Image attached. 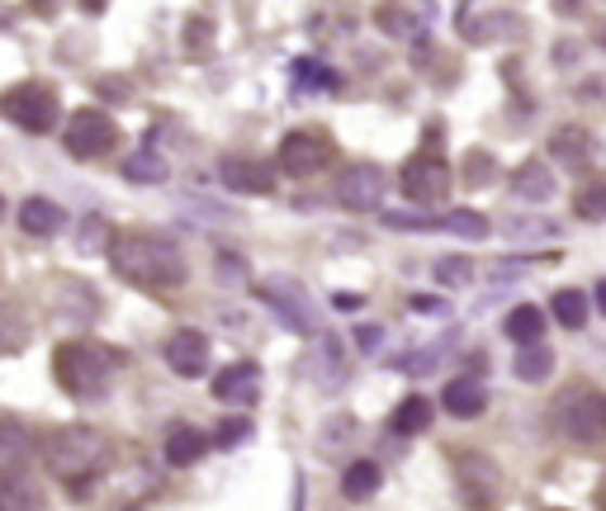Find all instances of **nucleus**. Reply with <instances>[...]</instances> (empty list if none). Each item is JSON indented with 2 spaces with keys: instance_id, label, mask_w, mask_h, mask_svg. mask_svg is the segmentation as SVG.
<instances>
[{
  "instance_id": "obj_1",
  "label": "nucleus",
  "mask_w": 606,
  "mask_h": 511,
  "mask_svg": "<svg viewBox=\"0 0 606 511\" xmlns=\"http://www.w3.org/2000/svg\"><path fill=\"white\" fill-rule=\"evenodd\" d=\"M109 266L119 280L138 284V290L166 294L185 284V256L176 242L157 238V232H119L109 246Z\"/></svg>"
},
{
  "instance_id": "obj_2",
  "label": "nucleus",
  "mask_w": 606,
  "mask_h": 511,
  "mask_svg": "<svg viewBox=\"0 0 606 511\" xmlns=\"http://www.w3.org/2000/svg\"><path fill=\"white\" fill-rule=\"evenodd\" d=\"M43 464L48 474L67 483V493H86V483L109 464V440L95 426H57L43 440Z\"/></svg>"
},
{
  "instance_id": "obj_3",
  "label": "nucleus",
  "mask_w": 606,
  "mask_h": 511,
  "mask_svg": "<svg viewBox=\"0 0 606 511\" xmlns=\"http://www.w3.org/2000/svg\"><path fill=\"white\" fill-rule=\"evenodd\" d=\"M554 436L578 450H606V393L592 384H569L550 408Z\"/></svg>"
},
{
  "instance_id": "obj_4",
  "label": "nucleus",
  "mask_w": 606,
  "mask_h": 511,
  "mask_svg": "<svg viewBox=\"0 0 606 511\" xmlns=\"http://www.w3.org/2000/svg\"><path fill=\"white\" fill-rule=\"evenodd\" d=\"M114 365H119V356H114L109 346H100V341H62L57 356H53V370H57V384L72 393V398L81 403H95L109 393V379H114Z\"/></svg>"
},
{
  "instance_id": "obj_5",
  "label": "nucleus",
  "mask_w": 606,
  "mask_h": 511,
  "mask_svg": "<svg viewBox=\"0 0 606 511\" xmlns=\"http://www.w3.org/2000/svg\"><path fill=\"white\" fill-rule=\"evenodd\" d=\"M0 110H5V119L24 128V133H53L57 128V90L43 86V81H24V86H10L5 100H0Z\"/></svg>"
},
{
  "instance_id": "obj_6",
  "label": "nucleus",
  "mask_w": 606,
  "mask_h": 511,
  "mask_svg": "<svg viewBox=\"0 0 606 511\" xmlns=\"http://www.w3.org/2000/svg\"><path fill=\"white\" fill-rule=\"evenodd\" d=\"M455 493H460L464 511H498V502H502L498 464L488 460V455H479V450H464L455 460Z\"/></svg>"
},
{
  "instance_id": "obj_7",
  "label": "nucleus",
  "mask_w": 606,
  "mask_h": 511,
  "mask_svg": "<svg viewBox=\"0 0 606 511\" xmlns=\"http://www.w3.org/2000/svg\"><path fill=\"white\" fill-rule=\"evenodd\" d=\"M332 156H337V148H332L327 133H318V128H294V133L280 142V170L294 180H308V176H318V170H327Z\"/></svg>"
},
{
  "instance_id": "obj_8",
  "label": "nucleus",
  "mask_w": 606,
  "mask_h": 511,
  "mask_svg": "<svg viewBox=\"0 0 606 511\" xmlns=\"http://www.w3.org/2000/svg\"><path fill=\"white\" fill-rule=\"evenodd\" d=\"M114 142H119V128H114L109 114L100 110H76L67 124V152L76 162H100Z\"/></svg>"
},
{
  "instance_id": "obj_9",
  "label": "nucleus",
  "mask_w": 606,
  "mask_h": 511,
  "mask_svg": "<svg viewBox=\"0 0 606 511\" xmlns=\"http://www.w3.org/2000/svg\"><path fill=\"white\" fill-rule=\"evenodd\" d=\"M450 190V162L441 152H422L403 166V194L417 204H436Z\"/></svg>"
},
{
  "instance_id": "obj_10",
  "label": "nucleus",
  "mask_w": 606,
  "mask_h": 511,
  "mask_svg": "<svg viewBox=\"0 0 606 511\" xmlns=\"http://www.w3.org/2000/svg\"><path fill=\"white\" fill-rule=\"evenodd\" d=\"M261 304L275 308L280 318H285L299 336H304V332L318 336V308L308 304V290H299L294 280H266V284H261Z\"/></svg>"
},
{
  "instance_id": "obj_11",
  "label": "nucleus",
  "mask_w": 606,
  "mask_h": 511,
  "mask_svg": "<svg viewBox=\"0 0 606 511\" xmlns=\"http://www.w3.org/2000/svg\"><path fill=\"white\" fill-rule=\"evenodd\" d=\"M337 200L346 208H356V214H370V208H379V200H384V170L370 166V162L346 166L341 176H337Z\"/></svg>"
},
{
  "instance_id": "obj_12",
  "label": "nucleus",
  "mask_w": 606,
  "mask_h": 511,
  "mask_svg": "<svg viewBox=\"0 0 606 511\" xmlns=\"http://www.w3.org/2000/svg\"><path fill=\"white\" fill-rule=\"evenodd\" d=\"M308 379H313L318 388H341L346 384V341L337 332H318L313 336V350H308Z\"/></svg>"
},
{
  "instance_id": "obj_13",
  "label": "nucleus",
  "mask_w": 606,
  "mask_h": 511,
  "mask_svg": "<svg viewBox=\"0 0 606 511\" xmlns=\"http://www.w3.org/2000/svg\"><path fill=\"white\" fill-rule=\"evenodd\" d=\"M209 360H214V346H209L204 332H195V327H185V332H176L171 341H166V365H171L180 379L209 374Z\"/></svg>"
},
{
  "instance_id": "obj_14",
  "label": "nucleus",
  "mask_w": 606,
  "mask_h": 511,
  "mask_svg": "<svg viewBox=\"0 0 606 511\" xmlns=\"http://www.w3.org/2000/svg\"><path fill=\"white\" fill-rule=\"evenodd\" d=\"M256 393H261V365H252V360L228 365V370L214 379V398L228 403V408H252Z\"/></svg>"
},
{
  "instance_id": "obj_15",
  "label": "nucleus",
  "mask_w": 606,
  "mask_h": 511,
  "mask_svg": "<svg viewBox=\"0 0 606 511\" xmlns=\"http://www.w3.org/2000/svg\"><path fill=\"white\" fill-rule=\"evenodd\" d=\"M218 176H223V186L237 190V194H270V190H275V176H270V166L256 162V156H223Z\"/></svg>"
},
{
  "instance_id": "obj_16",
  "label": "nucleus",
  "mask_w": 606,
  "mask_h": 511,
  "mask_svg": "<svg viewBox=\"0 0 606 511\" xmlns=\"http://www.w3.org/2000/svg\"><path fill=\"white\" fill-rule=\"evenodd\" d=\"M441 403H446L450 417H460V422H474V417L488 408V388H483L479 374H460V379H450V384H446Z\"/></svg>"
},
{
  "instance_id": "obj_17",
  "label": "nucleus",
  "mask_w": 606,
  "mask_h": 511,
  "mask_svg": "<svg viewBox=\"0 0 606 511\" xmlns=\"http://www.w3.org/2000/svg\"><path fill=\"white\" fill-rule=\"evenodd\" d=\"M20 228L29 232V238H57V232L67 228V214H62V204H53V200H24Z\"/></svg>"
},
{
  "instance_id": "obj_18",
  "label": "nucleus",
  "mask_w": 606,
  "mask_h": 511,
  "mask_svg": "<svg viewBox=\"0 0 606 511\" xmlns=\"http://www.w3.org/2000/svg\"><path fill=\"white\" fill-rule=\"evenodd\" d=\"M166 464L171 469H190V464H199L204 455H209V436L204 431H195V426H176L171 436H166Z\"/></svg>"
},
{
  "instance_id": "obj_19",
  "label": "nucleus",
  "mask_w": 606,
  "mask_h": 511,
  "mask_svg": "<svg viewBox=\"0 0 606 511\" xmlns=\"http://www.w3.org/2000/svg\"><path fill=\"white\" fill-rule=\"evenodd\" d=\"M379 464L375 460H356V464H346V474H341V497H351V502H365V497H375L379 493Z\"/></svg>"
},
{
  "instance_id": "obj_20",
  "label": "nucleus",
  "mask_w": 606,
  "mask_h": 511,
  "mask_svg": "<svg viewBox=\"0 0 606 511\" xmlns=\"http://www.w3.org/2000/svg\"><path fill=\"white\" fill-rule=\"evenodd\" d=\"M502 332H507L517 346H536L540 336H545V312H540L536 304H521L507 312V322H502Z\"/></svg>"
},
{
  "instance_id": "obj_21",
  "label": "nucleus",
  "mask_w": 606,
  "mask_h": 511,
  "mask_svg": "<svg viewBox=\"0 0 606 511\" xmlns=\"http://www.w3.org/2000/svg\"><path fill=\"white\" fill-rule=\"evenodd\" d=\"M512 190H517V200H531V204H545V200H554V176L540 162H526L521 170H517V180H512Z\"/></svg>"
},
{
  "instance_id": "obj_22",
  "label": "nucleus",
  "mask_w": 606,
  "mask_h": 511,
  "mask_svg": "<svg viewBox=\"0 0 606 511\" xmlns=\"http://www.w3.org/2000/svg\"><path fill=\"white\" fill-rule=\"evenodd\" d=\"M166 176H171V166H166V156L152 152V148L133 152V156L124 162V180H133V186H162Z\"/></svg>"
},
{
  "instance_id": "obj_23",
  "label": "nucleus",
  "mask_w": 606,
  "mask_h": 511,
  "mask_svg": "<svg viewBox=\"0 0 606 511\" xmlns=\"http://www.w3.org/2000/svg\"><path fill=\"white\" fill-rule=\"evenodd\" d=\"M389 426H394V436H422V431L431 426V403L427 398H403L394 408Z\"/></svg>"
},
{
  "instance_id": "obj_24",
  "label": "nucleus",
  "mask_w": 606,
  "mask_h": 511,
  "mask_svg": "<svg viewBox=\"0 0 606 511\" xmlns=\"http://www.w3.org/2000/svg\"><path fill=\"white\" fill-rule=\"evenodd\" d=\"M550 152L559 156L564 166H588L592 162V138L583 128H559V133L550 138Z\"/></svg>"
},
{
  "instance_id": "obj_25",
  "label": "nucleus",
  "mask_w": 606,
  "mask_h": 511,
  "mask_svg": "<svg viewBox=\"0 0 606 511\" xmlns=\"http://www.w3.org/2000/svg\"><path fill=\"white\" fill-rule=\"evenodd\" d=\"M517 379L521 384H545L550 370H554V350L545 346V341H536V346H521V356H517Z\"/></svg>"
},
{
  "instance_id": "obj_26",
  "label": "nucleus",
  "mask_w": 606,
  "mask_h": 511,
  "mask_svg": "<svg viewBox=\"0 0 606 511\" xmlns=\"http://www.w3.org/2000/svg\"><path fill=\"white\" fill-rule=\"evenodd\" d=\"M0 511H43V493H38L24 474H5V488H0Z\"/></svg>"
},
{
  "instance_id": "obj_27",
  "label": "nucleus",
  "mask_w": 606,
  "mask_h": 511,
  "mask_svg": "<svg viewBox=\"0 0 606 511\" xmlns=\"http://www.w3.org/2000/svg\"><path fill=\"white\" fill-rule=\"evenodd\" d=\"M441 232L464 238V242H483L488 238V218L474 214V208H455V214H441Z\"/></svg>"
},
{
  "instance_id": "obj_28",
  "label": "nucleus",
  "mask_w": 606,
  "mask_h": 511,
  "mask_svg": "<svg viewBox=\"0 0 606 511\" xmlns=\"http://www.w3.org/2000/svg\"><path fill=\"white\" fill-rule=\"evenodd\" d=\"M554 318L569 327V332H583L588 327V294L583 290H559L554 294Z\"/></svg>"
},
{
  "instance_id": "obj_29",
  "label": "nucleus",
  "mask_w": 606,
  "mask_h": 511,
  "mask_svg": "<svg viewBox=\"0 0 606 511\" xmlns=\"http://www.w3.org/2000/svg\"><path fill=\"white\" fill-rule=\"evenodd\" d=\"M578 218H588V222H606V180H597V186H588V190H578Z\"/></svg>"
},
{
  "instance_id": "obj_30",
  "label": "nucleus",
  "mask_w": 606,
  "mask_h": 511,
  "mask_svg": "<svg viewBox=\"0 0 606 511\" xmlns=\"http://www.w3.org/2000/svg\"><path fill=\"white\" fill-rule=\"evenodd\" d=\"M76 246H81V252H90V256H100V252L109 256L114 238H109V228H105L100 218H86V222H81V232H76Z\"/></svg>"
},
{
  "instance_id": "obj_31",
  "label": "nucleus",
  "mask_w": 606,
  "mask_h": 511,
  "mask_svg": "<svg viewBox=\"0 0 606 511\" xmlns=\"http://www.w3.org/2000/svg\"><path fill=\"white\" fill-rule=\"evenodd\" d=\"M0 464H5V474H20V464H24V431H20V422H5V450H0Z\"/></svg>"
},
{
  "instance_id": "obj_32",
  "label": "nucleus",
  "mask_w": 606,
  "mask_h": 511,
  "mask_svg": "<svg viewBox=\"0 0 606 511\" xmlns=\"http://www.w3.org/2000/svg\"><path fill=\"white\" fill-rule=\"evenodd\" d=\"M252 436V422H247V417H237V422H223V426H218V445H223V450H232V445H242V440H247Z\"/></svg>"
},
{
  "instance_id": "obj_33",
  "label": "nucleus",
  "mask_w": 606,
  "mask_h": 511,
  "mask_svg": "<svg viewBox=\"0 0 606 511\" xmlns=\"http://www.w3.org/2000/svg\"><path fill=\"white\" fill-rule=\"evenodd\" d=\"M469 260H464V256H455V260H441V266H436V280H441V284H464V280H469Z\"/></svg>"
},
{
  "instance_id": "obj_34",
  "label": "nucleus",
  "mask_w": 606,
  "mask_h": 511,
  "mask_svg": "<svg viewBox=\"0 0 606 511\" xmlns=\"http://www.w3.org/2000/svg\"><path fill=\"white\" fill-rule=\"evenodd\" d=\"M384 346V327H360V350H379Z\"/></svg>"
},
{
  "instance_id": "obj_35",
  "label": "nucleus",
  "mask_w": 606,
  "mask_h": 511,
  "mask_svg": "<svg viewBox=\"0 0 606 511\" xmlns=\"http://www.w3.org/2000/svg\"><path fill=\"white\" fill-rule=\"evenodd\" d=\"M597 308H602V318H606V280L597 284Z\"/></svg>"
},
{
  "instance_id": "obj_36",
  "label": "nucleus",
  "mask_w": 606,
  "mask_h": 511,
  "mask_svg": "<svg viewBox=\"0 0 606 511\" xmlns=\"http://www.w3.org/2000/svg\"><path fill=\"white\" fill-rule=\"evenodd\" d=\"M597 507L606 511V478H602V488H597Z\"/></svg>"
},
{
  "instance_id": "obj_37",
  "label": "nucleus",
  "mask_w": 606,
  "mask_h": 511,
  "mask_svg": "<svg viewBox=\"0 0 606 511\" xmlns=\"http://www.w3.org/2000/svg\"><path fill=\"white\" fill-rule=\"evenodd\" d=\"M81 5H86V10H105V0H81Z\"/></svg>"
}]
</instances>
